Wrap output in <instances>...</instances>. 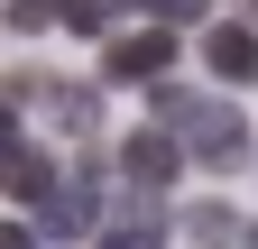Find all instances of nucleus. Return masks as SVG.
I'll list each match as a JSON object with an SVG mask.
<instances>
[{
  "mask_svg": "<svg viewBox=\"0 0 258 249\" xmlns=\"http://www.w3.org/2000/svg\"><path fill=\"white\" fill-rule=\"evenodd\" d=\"M166 120L184 130V148H194V166H212V175H231V166H249V120H240L231 102H175V92H166Z\"/></svg>",
  "mask_w": 258,
  "mask_h": 249,
  "instance_id": "1",
  "label": "nucleus"
},
{
  "mask_svg": "<svg viewBox=\"0 0 258 249\" xmlns=\"http://www.w3.org/2000/svg\"><path fill=\"white\" fill-rule=\"evenodd\" d=\"M166 65H175V28H166V19H148V28H120V37L102 46V74H111V83H157Z\"/></svg>",
  "mask_w": 258,
  "mask_h": 249,
  "instance_id": "2",
  "label": "nucleus"
},
{
  "mask_svg": "<svg viewBox=\"0 0 258 249\" xmlns=\"http://www.w3.org/2000/svg\"><path fill=\"white\" fill-rule=\"evenodd\" d=\"M184 157H194L184 139H166V130H129V148H120V175H129V184H148V194H166Z\"/></svg>",
  "mask_w": 258,
  "mask_h": 249,
  "instance_id": "3",
  "label": "nucleus"
},
{
  "mask_svg": "<svg viewBox=\"0 0 258 249\" xmlns=\"http://www.w3.org/2000/svg\"><path fill=\"white\" fill-rule=\"evenodd\" d=\"M37 212H46V231H55V240H83V231H102V203H92V166H74V175H64V184H55Z\"/></svg>",
  "mask_w": 258,
  "mask_h": 249,
  "instance_id": "4",
  "label": "nucleus"
},
{
  "mask_svg": "<svg viewBox=\"0 0 258 249\" xmlns=\"http://www.w3.org/2000/svg\"><path fill=\"white\" fill-rule=\"evenodd\" d=\"M92 249H166V212H157L148 184H139V194H129L111 222H102V240H92Z\"/></svg>",
  "mask_w": 258,
  "mask_h": 249,
  "instance_id": "5",
  "label": "nucleus"
},
{
  "mask_svg": "<svg viewBox=\"0 0 258 249\" xmlns=\"http://www.w3.org/2000/svg\"><path fill=\"white\" fill-rule=\"evenodd\" d=\"M203 65H212V83H258V37H249V28H212Z\"/></svg>",
  "mask_w": 258,
  "mask_h": 249,
  "instance_id": "6",
  "label": "nucleus"
},
{
  "mask_svg": "<svg viewBox=\"0 0 258 249\" xmlns=\"http://www.w3.org/2000/svg\"><path fill=\"white\" fill-rule=\"evenodd\" d=\"M10 194H19V203H46V194H55V166H46V148H19V157H10Z\"/></svg>",
  "mask_w": 258,
  "mask_h": 249,
  "instance_id": "7",
  "label": "nucleus"
},
{
  "mask_svg": "<svg viewBox=\"0 0 258 249\" xmlns=\"http://www.w3.org/2000/svg\"><path fill=\"white\" fill-rule=\"evenodd\" d=\"M120 0H64V28H83V37H111Z\"/></svg>",
  "mask_w": 258,
  "mask_h": 249,
  "instance_id": "8",
  "label": "nucleus"
},
{
  "mask_svg": "<svg viewBox=\"0 0 258 249\" xmlns=\"http://www.w3.org/2000/svg\"><path fill=\"white\" fill-rule=\"evenodd\" d=\"M194 240H203V249H221V240H240V222H231L221 203H194Z\"/></svg>",
  "mask_w": 258,
  "mask_h": 249,
  "instance_id": "9",
  "label": "nucleus"
},
{
  "mask_svg": "<svg viewBox=\"0 0 258 249\" xmlns=\"http://www.w3.org/2000/svg\"><path fill=\"white\" fill-rule=\"evenodd\" d=\"M129 10H148V19H166V28H194L212 0H129Z\"/></svg>",
  "mask_w": 258,
  "mask_h": 249,
  "instance_id": "10",
  "label": "nucleus"
},
{
  "mask_svg": "<svg viewBox=\"0 0 258 249\" xmlns=\"http://www.w3.org/2000/svg\"><path fill=\"white\" fill-rule=\"evenodd\" d=\"M46 19H64V0H10V28H46Z\"/></svg>",
  "mask_w": 258,
  "mask_h": 249,
  "instance_id": "11",
  "label": "nucleus"
},
{
  "mask_svg": "<svg viewBox=\"0 0 258 249\" xmlns=\"http://www.w3.org/2000/svg\"><path fill=\"white\" fill-rule=\"evenodd\" d=\"M0 249H37V222H10V231H0Z\"/></svg>",
  "mask_w": 258,
  "mask_h": 249,
  "instance_id": "12",
  "label": "nucleus"
},
{
  "mask_svg": "<svg viewBox=\"0 0 258 249\" xmlns=\"http://www.w3.org/2000/svg\"><path fill=\"white\" fill-rule=\"evenodd\" d=\"M249 249H258V222H249Z\"/></svg>",
  "mask_w": 258,
  "mask_h": 249,
  "instance_id": "13",
  "label": "nucleus"
}]
</instances>
